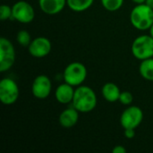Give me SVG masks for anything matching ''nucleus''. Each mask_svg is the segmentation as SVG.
I'll list each match as a JSON object with an SVG mask.
<instances>
[{"instance_id": "1", "label": "nucleus", "mask_w": 153, "mask_h": 153, "mask_svg": "<svg viewBox=\"0 0 153 153\" xmlns=\"http://www.w3.org/2000/svg\"><path fill=\"white\" fill-rule=\"evenodd\" d=\"M72 104L80 113L91 112L97 106L96 93L91 87L80 85L75 89Z\"/></svg>"}, {"instance_id": "2", "label": "nucleus", "mask_w": 153, "mask_h": 153, "mask_svg": "<svg viewBox=\"0 0 153 153\" xmlns=\"http://www.w3.org/2000/svg\"><path fill=\"white\" fill-rule=\"evenodd\" d=\"M130 22L137 30H150L153 24V9L145 3L136 4L131 11Z\"/></svg>"}, {"instance_id": "3", "label": "nucleus", "mask_w": 153, "mask_h": 153, "mask_svg": "<svg viewBox=\"0 0 153 153\" xmlns=\"http://www.w3.org/2000/svg\"><path fill=\"white\" fill-rule=\"evenodd\" d=\"M63 77L65 82L74 87H78L87 78V68L80 62H73L65 68Z\"/></svg>"}, {"instance_id": "4", "label": "nucleus", "mask_w": 153, "mask_h": 153, "mask_svg": "<svg viewBox=\"0 0 153 153\" xmlns=\"http://www.w3.org/2000/svg\"><path fill=\"white\" fill-rule=\"evenodd\" d=\"M132 54L139 60L153 57V38L151 35L138 36L132 44Z\"/></svg>"}, {"instance_id": "5", "label": "nucleus", "mask_w": 153, "mask_h": 153, "mask_svg": "<svg viewBox=\"0 0 153 153\" xmlns=\"http://www.w3.org/2000/svg\"><path fill=\"white\" fill-rule=\"evenodd\" d=\"M19 87L11 78H4L0 82V100L4 105L14 104L19 98Z\"/></svg>"}, {"instance_id": "6", "label": "nucleus", "mask_w": 153, "mask_h": 153, "mask_svg": "<svg viewBox=\"0 0 153 153\" xmlns=\"http://www.w3.org/2000/svg\"><path fill=\"white\" fill-rule=\"evenodd\" d=\"M15 62V49L12 42L2 37L0 39V72L11 69Z\"/></svg>"}, {"instance_id": "7", "label": "nucleus", "mask_w": 153, "mask_h": 153, "mask_svg": "<svg viewBox=\"0 0 153 153\" xmlns=\"http://www.w3.org/2000/svg\"><path fill=\"white\" fill-rule=\"evenodd\" d=\"M143 120V112L137 106H129L120 117V124L124 129H136Z\"/></svg>"}, {"instance_id": "8", "label": "nucleus", "mask_w": 153, "mask_h": 153, "mask_svg": "<svg viewBox=\"0 0 153 153\" xmlns=\"http://www.w3.org/2000/svg\"><path fill=\"white\" fill-rule=\"evenodd\" d=\"M13 18L21 23H30L35 18V11L27 1H18L12 6Z\"/></svg>"}, {"instance_id": "9", "label": "nucleus", "mask_w": 153, "mask_h": 153, "mask_svg": "<svg viewBox=\"0 0 153 153\" xmlns=\"http://www.w3.org/2000/svg\"><path fill=\"white\" fill-rule=\"evenodd\" d=\"M52 90V83L48 76L45 74L38 75L32 82L31 85V92L32 95L39 100L47 99Z\"/></svg>"}, {"instance_id": "10", "label": "nucleus", "mask_w": 153, "mask_h": 153, "mask_svg": "<svg viewBox=\"0 0 153 153\" xmlns=\"http://www.w3.org/2000/svg\"><path fill=\"white\" fill-rule=\"evenodd\" d=\"M51 48L52 44L50 40L46 37L35 38L31 40L30 44L28 47V50L30 56L37 58H42L47 56L51 52Z\"/></svg>"}, {"instance_id": "11", "label": "nucleus", "mask_w": 153, "mask_h": 153, "mask_svg": "<svg viewBox=\"0 0 153 153\" xmlns=\"http://www.w3.org/2000/svg\"><path fill=\"white\" fill-rule=\"evenodd\" d=\"M66 4L67 0H39V5L41 11L49 15L59 13Z\"/></svg>"}, {"instance_id": "12", "label": "nucleus", "mask_w": 153, "mask_h": 153, "mask_svg": "<svg viewBox=\"0 0 153 153\" xmlns=\"http://www.w3.org/2000/svg\"><path fill=\"white\" fill-rule=\"evenodd\" d=\"M74 91L75 90L74 89V86L65 82V83L60 84L56 89L55 98L61 104H68L73 101Z\"/></svg>"}, {"instance_id": "13", "label": "nucleus", "mask_w": 153, "mask_h": 153, "mask_svg": "<svg viewBox=\"0 0 153 153\" xmlns=\"http://www.w3.org/2000/svg\"><path fill=\"white\" fill-rule=\"evenodd\" d=\"M80 112L73 108L65 109L59 116V124L64 128H71L74 126L79 120Z\"/></svg>"}, {"instance_id": "14", "label": "nucleus", "mask_w": 153, "mask_h": 153, "mask_svg": "<svg viewBox=\"0 0 153 153\" xmlns=\"http://www.w3.org/2000/svg\"><path fill=\"white\" fill-rule=\"evenodd\" d=\"M101 93L103 98L108 102H116L119 100L121 91L114 82H107L103 85Z\"/></svg>"}, {"instance_id": "15", "label": "nucleus", "mask_w": 153, "mask_h": 153, "mask_svg": "<svg viewBox=\"0 0 153 153\" xmlns=\"http://www.w3.org/2000/svg\"><path fill=\"white\" fill-rule=\"evenodd\" d=\"M139 73L143 78L153 82V57L143 60L139 66Z\"/></svg>"}, {"instance_id": "16", "label": "nucleus", "mask_w": 153, "mask_h": 153, "mask_svg": "<svg viewBox=\"0 0 153 153\" xmlns=\"http://www.w3.org/2000/svg\"><path fill=\"white\" fill-rule=\"evenodd\" d=\"M93 2L94 0H67V5L74 12L81 13L88 10Z\"/></svg>"}, {"instance_id": "17", "label": "nucleus", "mask_w": 153, "mask_h": 153, "mask_svg": "<svg viewBox=\"0 0 153 153\" xmlns=\"http://www.w3.org/2000/svg\"><path fill=\"white\" fill-rule=\"evenodd\" d=\"M16 40L18 42V44L22 47H29V45L31 42V37L30 34L28 30H19L16 36Z\"/></svg>"}, {"instance_id": "18", "label": "nucleus", "mask_w": 153, "mask_h": 153, "mask_svg": "<svg viewBox=\"0 0 153 153\" xmlns=\"http://www.w3.org/2000/svg\"><path fill=\"white\" fill-rule=\"evenodd\" d=\"M101 4L108 12H116L122 7L124 0H101Z\"/></svg>"}, {"instance_id": "19", "label": "nucleus", "mask_w": 153, "mask_h": 153, "mask_svg": "<svg viewBox=\"0 0 153 153\" xmlns=\"http://www.w3.org/2000/svg\"><path fill=\"white\" fill-rule=\"evenodd\" d=\"M13 17V10L7 4H2L0 6V20L6 21Z\"/></svg>"}, {"instance_id": "20", "label": "nucleus", "mask_w": 153, "mask_h": 153, "mask_svg": "<svg viewBox=\"0 0 153 153\" xmlns=\"http://www.w3.org/2000/svg\"><path fill=\"white\" fill-rule=\"evenodd\" d=\"M118 101H120L121 104H123V105L130 106L134 101V96L129 91H121Z\"/></svg>"}, {"instance_id": "21", "label": "nucleus", "mask_w": 153, "mask_h": 153, "mask_svg": "<svg viewBox=\"0 0 153 153\" xmlns=\"http://www.w3.org/2000/svg\"><path fill=\"white\" fill-rule=\"evenodd\" d=\"M136 135V133H135V129H132V128H128V129H125V136L131 140V139H134Z\"/></svg>"}, {"instance_id": "22", "label": "nucleus", "mask_w": 153, "mask_h": 153, "mask_svg": "<svg viewBox=\"0 0 153 153\" xmlns=\"http://www.w3.org/2000/svg\"><path fill=\"white\" fill-rule=\"evenodd\" d=\"M113 153H126V149L124 146L121 145H117L116 146L113 150H112Z\"/></svg>"}, {"instance_id": "23", "label": "nucleus", "mask_w": 153, "mask_h": 153, "mask_svg": "<svg viewBox=\"0 0 153 153\" xmlns=\"http://www.w3.org/2000/svg\"><path fill=\"white\" fill-rule=\"evenodd\" d=\"M145 4H148L150 7H152L153 9V0H146V1H145Z\"/></svg>"}, {"instance_id": "24", "label": "nucleus", "mask_w": 153, "mask_h": 153, "mask_svg": "<svg viewBox=\"0 0 153 153\" xmlns=\"http://www.w3.org/2000/svg\"><path fill=\"white\" fill-rule=\"evenodd\" d=\"M134 3H135L136 4H144L146 0H132Z\"/></svg>"}, {"instance_id": "25", "label": "nucleus", "mask_w": 153, "mask_h": 153, "mask_svg": "<svg viewBox=\"0 0 153 153\" xmlns=\"http://www.w3.org/2000/svg\"><path fill=\"white\" fill-rule=\"evenodd\" d=\"M150 30V35H151V36L153 38V24L152 25V27L150 28V30Z\"/></svg>"}]
</instances>
